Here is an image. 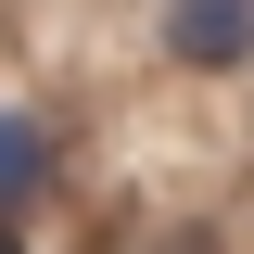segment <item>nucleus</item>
<instances>
[{"mask_svg":"<svg viewBox=\"0 0 254 254\" xmlns=\"http://www.w3.org/2000/svg\"><path fill=\"white\" fill-rule=\"evenodd\" d=\"M165 64H190V76H229V64H254V0H165Z\"/></svg>","mask_w":254,"mask_h":254,"instance_id":"1","label":"nucleus"},{"mask_svg":"<svg viewBox=\"0 0 254 254\" xmlns=\"http://www.w3.org/2000/svg\"><path fill=\"white\" fill-rule=\"evenodd\" d=\"M38 178H51V127H38V115H13V102H0V203H26Z\"/></svg>","mask_w":254,"mask_h":254,"instance_id":"2","label":"nucleus"}]
</instances>
